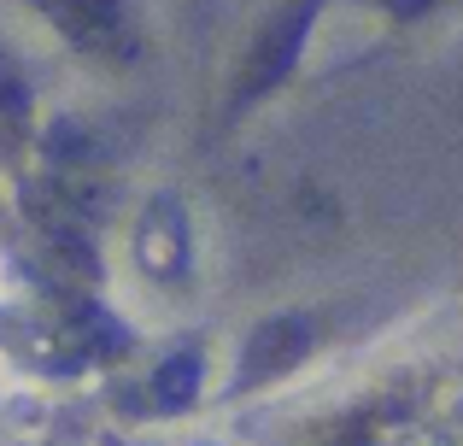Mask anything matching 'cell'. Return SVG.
Instances as JSON below:
<instances>
[{
  "mask_svg": "<svg viewBox=\"0 0 463 446\" xmlns=\"http://www.w3.org/2000/svg\"><path fill=\"white\" fill-rule=\"evenodd\" d=\"M42 6L53 12V24H65L77 35H100L118 24V0H42Z\"/></svg>",
  "mask_w": 463,
  "mask_h": 446,
  "instance_id": "obj_1",
  "label": "cell"
}]
</instances>
